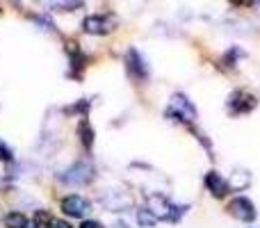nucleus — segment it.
Returning a JSON list of instances; mask_svg holds the SVG:
<instances>
[{"label":"nucleus","mask_w":260,"mask_h":228,"mask_svg":"<svg viewBox=\"0 0 260 228\" xmlns=\"http://www.w3.org/2000/svg\"><path fill=\"white\" fill-rule=\"evenodd\" d=\"M148 210L155 215V219L178 221L187 208L185 206H180V208L174 206V203H169V199L162 197V194H151V197H148Z\"/></svg>","instance_id":"obj_1"},{"label":"nucleus","mask_w":260,"mask_h":228,"mask_svg":"<svg viewBox=\"0 0 260 228\" xmlns=\"http://www.w3.org/2000/svg\"><path fill=\"white\" fill-rule=\"evenodd\" d=\"M167 116L180 123H192L197 119V108L194 103L183 94H174L169 101V108H167Z\"/></svg>","instance_id":"obj_2"},{"label":"nucleus","mask_w":260,"mask_h":228,"mask_svg":"<svg viewBox=\"0 0 260 228\" xmlns=\"http://www.w3.org/2000/svg\"><path fill=\"white\" fill-rule=\"evenodd\" d=\"M94 180V167L89 165V162H76L73 167H69L67 171L62 174V183L64 185H87Z\"/></svg>","instance_id":"obj_3"},{"label":"nucleus","mask_w":260,"mask_h":228,"mask_svg":"<svg viewBox=\"0 0 260 228\" xmlns=\"http://www.w3.org/2000/svg\"><path fill=\"white\" fill-rule=\"evenodd\" d=\"M114 27H117V18L112 16V14H94V16H87L85 21H82V30L87 32V35H108V32H112Z\"/></svg>","instance_id":"obj_4"},{"label":"nucleus","mask_w":260,"mask_h":228,"mask_svg":"<svg viewBox=\"0 0 260 228\" xmlns=\"http://www.w3.org/2000/svg\"><path fill=\"white\" fill-rule=\"evenodd\" d=\"M229 215L235 217L238 221H244V224H249V221L256 219V206H253L251 199L247 197H235L229 201Z\"/></svg>","instance_id":"obj_5"},{"label":"nucleus","mask_w":260,"mask_h":228,"mask_svg":"<svg viewBox=\"0 0 260 228\" xmlns=\"http://www.w3.org/2000/svg\"><path fill=\"white\" fill-rule=\"evenodd\" d=\"M256 96L253 94H249V91H244V89H238V91H233V94L229 96V112L231 114H235V116H240V114H247V112H251L253 108H256Z\"/></svg>","instance_id":"obj_6"},{"label":"nucleus","mask_w":260,"mask_h":228,"mask_svg":"<svg viewBox=\"0 0 260 228\" xmlns=\"http://www.w3.org/2000/svg\"><path fill=\"white\" fill-rule=\"evenodd\" d=\"M62 212L69 217L80 219V217H85L87 212H89V203H87L82 197H78V194H71V197L62 199Z\"/></svg>","instance_id":"obj_7"},{"label":"nucleus","mask_w":260,"mask_h":228,"mask_svg":"<svg viewBox=\"0 0 260 228\" xmlns=\"http://www.w3.org/2000/svg\"><path fill=\"white\" fill-rule=\"evenodd\" d=\"M203 183H206V189L215 199H224L226 194H229V183H226V180L221 178V174H217V171H208Z\"/></svg>","instance_id":"obj_8"},{"label":"nucleus","mask_w":260,"mask_h":228,"mask_svg":"<svg viewBox=\"0 0 260 228\" xmlns=\"http://www.w3.org/2000/svg\"><path fill=\"white\" fill-rule=\"evenodd\" d=\"M126 69H128V73H130V76H133V78H137V80H142V78H146V73H148L146 64H144L142 55H139L137 50H128V55H126Z\"/></svg>","instance_id":"obj_9"},{"label":"nucleus","mask_w":260,"mask_h":228,"mask_svg":"<svg viewBox=\"0 0 260 228\" xmlns=\"http://www.w3.org/2000/svg\"><path fill=\"white\" fill-rule=\"evenodd\" d=\"M78 137H80L82 146L91 148V144H94V128H91L87 121H80V125H78Z\"/></svg>","instance_id":"obj_10"},{"label":"nucleus","mask_w":260,"mask_h":228,"mask_svg":"<svg viewBox=\"0 0 260 228\" xmlns=\"http://www.w3.org/2000/svg\"><path fill=\"white\" fill-rule=\"evenodd\" d=\"M5 226L7 228H27L30 226V219H27L23 212H9L5 217Z\"/></svg>","instance_id":"obj_11"},{"label":"nucleus","mask_w":260,"mask_h":228,"mask_svg":"<svg viewBox=\"0 0 260 228\" xmlns=\"http://www.w3.org/2000/svg\"><path fill=\"white\" fill-rule=\"evenodd\" d=\"M137 224L142 228H153L157 224V219H155V215H153L148 208H142V210H137Z\"/></svg>","instance_id":"obj_12"},{"label":"nucleus","mask_w":260,"mask_h":228,"mask_svg":"<svg viewBox=\"0 0 260 228\" xmlns=\"http://www.w3.org/2000/svg\"><path fill=\"white\" fill-rule=\"evenodd\" d=\"M50 217H48V212L46 210H39L37 212V217H35V228H46V226H50Z\"/></svg>","instance_id":"obj_13"},{"label":"nucleus","mask_w":260,"mask_h":228,"mask_svg":"<svg viewBox=\"0 0 260 228\" xmlns=\"http://www.w3.org/2000/svg\"><path fill=\"white\" fill-rule=\"evenodd\" d=\"M0 160H5V162L12 160V148H9L5 142H0Z\"/></svg>","instance_id":"obj_14"},{"label":"nucleus","mask_w":260,"mask_h":228,"mask_svg":"<svg viewBox=\"0 0 260 228\" xmlns=\"http://www.w3.org/2000/svg\"><path fill=\"white\" fill-rule=\"evenodd\" d=\"M53 7H55V9H64V12H71V9L80 7V3H55Z\"/></svg>","instance_id":"obj_15"},{"label":"nucleus","mask_w":260,"mask_h":228,"mask_svg":"<svg viewBox=\"0 0 260 228\" xmlns=\"http://www.w3.org/2000/svg\"><path fill=\"white\" fill-rule=\"evenodd\" d=\"M80 228H103V224H101V221H94V219H87L80 224Z\"/></svg>","instance_id":"obj_16"},{"label":"nucleus","mask_w":260,"mask_h":228,"mask_svg":"<svg viewBox=\"0 0 260 228\" xmlns=\"http://www.w3.org/2000/svg\"><path fill=\"white\" fill-rule=\"evenodd\" d=\"M48 228H71V226H69L67 221H62V219H53V221H50V226H48Z\"/></svg>","instance_id":"obj_17"}]
</instances>
